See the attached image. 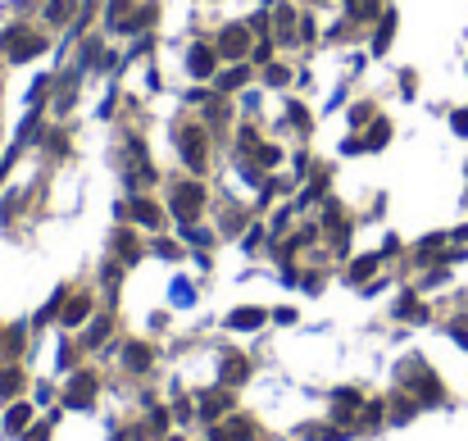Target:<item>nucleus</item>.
I'll return each mask as SVG.
<instances>
[{
  "label": "nucleus",
  "mask_w": 468,
  "mask_h": 441,
  "mask_svg": "<svg viewBox=\"0 0 468 441\" xmlns=\"http://www.w3.org/2000/svg\"><path fill=\"white\" fill-rule=\"evenodd\" d=\"M118 173H123V182H128L132 191H146V187H155V164H151V151L132 137L128 146L118 151Z\"/></svg>",
  "instance_id": "nucleus-1"
},
{
  "label": "nucleus",
  "mask_w": 468,
  "mask_h": 441,
  "mask_svg": "<svg viewBox=\"0 0 468 441\" xmlns=\"http://www.w3.org/2000/svg\"><path fill=\"white\" fill-rule=\"evenodd\" d=\"M0 46H5V59H9V64H28V59H36V55L46 51V41H41L32 28H9V32H0Z\"/></svg>",
  "instance_id": "nucleus-2"
},
{
  "label": "nucleus",
  "mask_w": 468,
  "mask_h": 441,
  "mask_svg": "<svg viewBox=\"0 0 468 441\" xmlns=\"http://www.w3.org/2000/svg\"><path fill=\"white\" fill-rule=\"evenodd\" d=\"M178 155H182V164L191 168V173H205L209 168V155H205V128L200 123H187L178 132Z\"/></svg>",
  "instance_id": "nucleus-3"
},
{
  "label": "nucleus",
  "mask_w": 468,
  "mask_h": 441,
  "mask_svg": "<svg viewBox=\"0 0 468 441\" xmlns=\"http://www.w3.org/2000/svg\"><path fill=\"white\" fill-rule=\"evenodd\" d=\"M205 210V187L200 182H182V187H173V214L178 223H195V214Z\"/></svg>",
  "instance_id": "nucleus-4"
},
{
  "label": "nucleus",
  "mask_w": 468,
  "mask_h": 441,
  "mask_svg": "<svg viewBox=\"0 0 468 441\" xmlns=\"http://www.w3.org/2000/svg\"><path fill=\"white\" fill-rule=\"evenodd\" d=\"M118 214H128V218H132V223H137V228H151V232H159V228H164V214H159V205H155V201H146L141 191L132 196V201L123 205Z\"/></svg>",
  "instance_id": "nucleus-5"
},
{
  "label": "nucleus",
  "mask_w": 468,
  "mask_h": 441,
  "mask_svg": "<svg viewBox=\"0 0 468 441\" xmlns=\"http://www.w3.org/2000/svg\"><path fill=\"white\" fill-rule=\"evenodd\" d=\"M245 51H250V28H245V23H228V28L218 32V55H223V59H241Z\"/></svg>",
  "instance_id": "nucleus-6"
},
{
  "label": "nucleus",
  "mask_w": 468,
  "mask_h": 441,
  "mask_svg": "<svg viewBox=\"0 0 468 441\" xmlns=\"http://www.w3.org/2000/svg\"><path fill=\"white\" fill-rule=\"evenodd\" d=\"M323 232H327V241H337V250H346L350 223L341 218V205H332V201H327V210H323Z\"/></svg>",
  "instance_id": "nucleus-7"
},
{
  "label": "nucleus",
  "mask_w": 468,
  "mask_h": 441,
  "mask_svg": "<svg viewBox=\"0 0 468 441\" xmlns=\"http://www.w3.org/2000/svg\"><path fill=\"white\" fill-rule=\"evenodd\" d=\"M91 396H96V377L91 373H82V377H73V382H68V391H64V405H73V410H87L91 405Z\"/></svg>",
  "instance_id": "nucleus-8"
},
{
  "label": "nucleus",
  "mask_w": 468,
  "mask_h": 441,
  "mask_svg": "<svg viewBox=\"0 0 468 441\" xmlns=\"http://www.w3.org/2000/svg\"><path fill=\"white\" fill-rule=\"evenodd\" d=\"M187 69H191V78H214V51H209V46H191Z\"/></svg>",
  "instance_id": "nucleus-9"
},
{
  "label": "nucleus",
  "mask_w": 468,
  "mask_h": 441,
  "mask_svg": "<svg viewBox=\"0 0 468 441\" xmlns=\"http://www.w3.org/2000/svg\"><path fill=\"white\" fill-rule=\"evenodd\" d=\"M78 78H82L78 69H73V73H59V96H55V114H68V109H73V96H78Z\"/></svg>",
  "instance_id": "nucleus-10"
},
{
  "label": "nucleus",
  "mask_w": 468,
  "mask_h": 441,
  "mask_svg": "<svg viewBox=\"0 0 468 441\" xmlns=\"http://www.w3.org/2000/svg\"><path fill=\"white\" fill-rule=\"evenodd\" d=\"M123 364H128L132 373H146V369H151V364H155V350L146 346V341H132V346L123 350Z\"/></svg>",
  "instance_id": "nucleus-11"
},
{
  "label": "nucleus",
  "mask_w": 468,
  "mask_h": 441,
  "mask_svg": "<svg viewBox=\"0 0 468 441\" xmlns=\"http://www.w3.org/2000/svg\"><path fill=\"white\" fill-rule=\"evenodd\" d=\"M82 9V0H51L46 5V23H55V28H64V23H73V14Z\"/></svg>",
  "instance_id": "nucleus-12"
},
{
  "label": "nucleus",
  "mask_w": 468,
  "mask_h": 441,
  "mask_svg": "<svg viewBox=\"0 0 468 441\" xmlns=\"http://www.w3.org/2000/svg\"><path fill=\"white\" fill-rule=\"evenodd\" d=\"M114 250L123 255V264H137L141 260V241L132 237L128 228H114Z\"/></svg>",
  "instance_id": "nucleus-13"
},
{
  "label": "nucleus",
  "mask_w": 468,
  "mask_h": 441,
  "mask_svg": "<svg viewBox=\"0 0 468 441\" xmlns=\"http://www.w3.org/2000/svg\"><path fill=\"white\" fill-rule=\"evenodd\" d=\"M87 314H91V300H87V296H68V300H64V314H59V323H64V328H78Z\"/></svg>",
  "instance_id": "nucleus-14"
},
{
  "label": "nucleus",
  "mask_w": 468,
  "mask_h": 441,
  "mask_svg": "<svg viewBox=\"0 0 468 441\" xmlns=\"http://www.w3.org/2000/svg\"><path fill=\"white\" fill-rule=\"evenodd\" d=\"M391 32H396V9H387V14L377 19V32H373V55H387Z\"/></svg>",
  "instance_id": "nucleus-15"
},
{
  "label": "nucleus",
  "mask_w": 468,
  "mask_h": 441,
  "mask_svg": "<svg viewBox=\"0 0 468 441\" xmlns=\"http://www.w3.org/2000/svg\"><path fill=\"white\" fill-rule=\"evenodd\" d=\"M264 310H255V305H245V310H232L228 314V328H237V333H245V328H260L264 323Z\"/></svg>",
  "instance_id": "nucleus-16"
},
{
  "label": "nucleus",
  "mask_w": 468,
  "mask_h": 441,
  "mask_svg": "<svg viewBox=\"0 0 468 441\" xmlns=\"http://www.w3.org/2000/svg\"><path fill=\"white\" fill-rule=\"evenodd\" d=\"M273 28H278V41H282V46H295V9H291V5L278 9Z\"/></svg>",
  "instance_id": "nucleus-17"
},
{
  "label": "nucleus",
  "mask_w": 468,
  "mask_h": 441,
  "mask_svg": "<svg viewBox=\"0 0 468 441\" xmlns=\"http://www.w3.org/2000/svg\"><path fill=\"white\" fill-rule=\"evenodd\" d=\"M232 410V396H228V391H209V396L200 400V414H205V419H218V414H228Z\"/></svg>",
  "instance_id": "nucleus-18"
},
{
  "label": "nucleus",
  "mask_w": 468,
  "mask_h": 441,
  "mask_svg": "<svg viewBox=\"0 0 468 441\" xmlns=\"http://www.w3.org/2000/svg\"><path fill=\"white\" fill-rule=\"evenodd\" d=\"M245 82H250V69H245V64H232V69H223V78H218V91H241Z\"/></svg>",
  "instance_id": "nucleus-19"
},
{
  "label": "nucleus",
  "mask_w": 468,
  "mask_h": 441,
  "mask_svg": "<svg viewBox=\"0 0 468 441\" xmlns=\"http://www.w3.org/2000/svg\"><path fill=\"white\" fill-rule=\"evenodd\" d=\"M355 410H360V391H337V400H332V419H350Z\"/></svg>",
  "instance_id": "nucleus-20"
},
{
  "label": "nucleus",
  "mask_w": 468,
  "mask_h": 441,
  "mask_svg": "<svg viewBox=\"0 0 468 441\" xmlns=\"http://www.w3.org/2000/svg\"><path fill=\"white\" fill-rule=\"evenodd\" d=\"M387 141H391V123H387V118H377V123H373V132L364 137V151H382Z\"/></svg>",
  "instance_id": "nucleus-21"
},
{
  "label": "nucleus",
  "mask_w": 468,
  "mask_h": 441,
  "mask_svg": "<svg viewBox=\"0 0 468 441\" xmlns=\"http://www.w3.org/2000/svg\"><path fill=\"white\" fill-rule=\"evenodd\" d=\"M151 19H155V5H141L137 14H128V19L118 23V32H141V28H146V23H151Z\"/></svg>",
  "instance_id": "nucleus-22"
},
{
  "label": "nucleus",
  "mask_w": 468,
  "mask_h": 441,
  "mask_svg": "<svg viewBox=\"0 0 468 441\" xmlns=\"http://www.w3.org/2000/svg\"><path fill=\"white\" fill-rule=\"evenodd\" d=\"M373 273H377V255H364V260L350 264V283H364V278H373Z\"/></svg>",
  "instance_id": "nucleus-23"
},
{
  "label": "nucleus",
  "mask_w": 468,
  "mask_h": 441,
  "mask_svg": "<svg viewBox=\"0 0 468 441\" xmlns=\"http://www.w3.org/2000/svg\"><path fill=\"white\" fill-rule=\"evenodd\" d=\"M327 191V168H314V178H310V187H305V196H300V205L305 201H318V196Z\"/></svg>",
  "instance_id": "nucleus-24"
},
{
  "label": "nucleus",
  "mask_w": 468,
  "mask_h": 441,
  "mask_svg": "<svg viewBox=\"0 0 468 441\" xmlns=\"http://www.w3.org/2000/svg\"><path fill=\"white\" fill-rule=\"evenodd\" d=\"M245 373H250V369H245L241 355H228V360H223V377H228V382H245Z\"/></svg>",
  "instance_id": "nucleus-25"
},
{
  "label": "nucleus",
  "mask_w": 468,
  "mask_h": 441,
  "mask_svg": "<svg viewBox=\"0 0 468 441\" xmlns=\"http://www.w3.org/2000/svg\"><path fill=\"white\" fill-rule=\"evenodd\" d=\"M28 419H32V410L28 405H14V410L5 414V427H9V432H19V427H28Z\"/></svg>",
  "instance_id": "nucleus-26"
},
{
  "label": "nucleus",
  "mask_w": 468,
  "mask_h": 441,
  "mask_svg": "<svg viewBox=\"0 0 468 441\" xmlns=\"http://www.w3.org/2000/svg\"><path fill=\"white\" fill-rule=\"evenodd\" d=\"M105 333H109V318H96V323L87 328V337H82V341H87V346H101V341H105Z\"/></svg>",
  "instance_id": "nucleus-27"
},
{
  "label": "nucleus",
  "mask_w": 468,
  "mask_h": 441,
  "mask_svg": "<svg viewBox=\"0 0 468 441\" xmlns=\"http://www.w3.org/2000/svg\"><path fill=\"white\" fill-rule=\"evenodd\" d=\"M128 5H132V0H109V9H105V19H109V23H114V28H118V23H123V19H128Z\"/></svg>",
  "instance_id": "nucleus-28"
},
{
  "label": "nucleus",
  "mask_w": 468,
  "mask_h": 441,
  "mask_svg": "<svg viewBox=\"0 0 468 441\" xmlns=\"http://www.w3.org/2000/svg\"><path fill=\"white\" fill-rule=\"evenodd\" d=\"M255 155H260V164H264V168H278V164H282V151H278V146H260Z\"/></svg>",
  "instance_id": "nucleus-29"
},
{
  "label": "nucleus",
  "mask_w": 468,
  "mask_h": 441,
  "mask_svg": "<svg viewBox=\"0 0 468 441\" xmlns=\"http://www.w3.org/2000/svg\"><path fill=\"white\" fill-rule=\"evenodd\" d=\"M228 437H232V441H250V437H255V423H245V419H237V423H232V427H228Z\"/></svg>",
  "instance_id": "nucleus-30"
},
{
  "label": "nucleus",
  "mask_w": 468,
  "mask_h": 441,
  "mask_svg": "<svg viewBox=\"0 0 468 441\" xmlns=\"http://www.w3.org/2000/svg\"><path fill=\"white\" fill-rule=\"evenodd\" d=\"M287 114H291V128H300V132H310V109H305V105H291V109H287Z\"/></svg>",
  "instance_id": "nucleus-31"
},
{
  "label": "nucleus",
  "mask_w": 468,
  "mask_h": 441,
  "mask_svg": "<svg viewBox=\"0 0 468 441\" xmlns=\"http://www.w3.org/2000/svg\"><path fill=\"white\" fill-rule=\"evenodd\" d=\"M182 237H187V241H195V246H209V241H214L205 228H191V223H182Z\"/></svg>",
  "instance_id": "nucleus-32"
},
{
  "label": "nucleus",
  "mask_w": 468,
  "mask_h": 441,
  "mask_svg": "<svg viewBox=\"0 0 468 441\" xmlns=\"http://www.w3.org/2000/svg\"><path fill=\"white\" fill-rule=\"evenodd\" d=\"M305 437H310V441H341L337 427H305Z\"/></svg>",
  "instance_id": "nucleus-33"
},
{
  "label": "nucleus",
  "mask_w": 468,
  "mask_h": 441,
  "mask_svg": "<svg viewBox=\"0 0 468 441\" xmlns=\"http://www.w3.org/2000/svg\"><path fill=\"white\" fill-rule=\"evenodd\" d=\"M19 387H23V373H5V377H0V396H14Z\"/></svg>",
  "instance_id": "nucleus-34"
},
{
  "label": "nucleus",
  "mask_w": 468,
  "mask_h": 441,
  "mask_svg": "<svg viewBox=\"0 0 468 441\" xmlns=\"http://www.w3.org/2000/svg\"><path fill=\"white\" fill-rule=\"evenodd\" d=\"M264 69H268V82H273V87H287V82H291V73L282 64H264Z\"/></svg>",
  "instance_id": "nucleus-35"
},
{
  "label": "nucleus",
  "mask_w": 468,
  "mask_h": 441,
  "mask_svg": "<svg viewBox=\"0 0 468 441\" xmlns=\"http://www.w3.org/2000/svg\"><path fill=\"white\" fill-rule=\"evenodd\" d=\"M191 300H195L191 283H173V305H191Z\"/></svg>",
  "instance_id": "nucleus-36"
},
{
  "label": "nucleus",
  "mask_w": 468,
  "mask_h": 441,
  "mask_svg": "<svg viewBox=\"0 0 468 441\" xmlns=\"http://www.w3.org/2000/svg\"><path fill=\"white\" fill-rule=\"evenodd\" d=\"M255 64H273V46H268V36H260V46H255Z\"/></svg>",
  "instance_id": "nucleus-37"
},
{
  "label": "nucleus",
  "mask_w": 468,
  "mask_h": 441,
  "mask_svg": "<svg viewBox=\"0 0 468 441\" xmlns=\"http://www.w3.org/2000/svg\"><path fill=\"white\" fill-rule=\"evenodd\" d=\"M373 114H377L373 105H355V109H350V123L360 128V123H368V118H373Z\"/></svg>",
  "instance_id": "nucleus-38"
},
{
  "label": "nucleus",
  "mask_w": 468,
  "mask_h": 441,
  "mask_svg": "<svg viewBox=\"0 0 468 441\" xmlns=\"http://www.w3.org/2000/svg\"><path fill=\"white\" fill-rule=\"evenodd\" d=\"M454 132H459V137H468V109H459V114H454Z\"/></svg>",
  "instance_id": "nucleus-39"
},
{
  "label": "nucleus",
  "mask_w": 468,
  "mask_h": 441,
  "mask_svg": "<svg viewBox=\"0 0 468 441\" xmlns=\"http://www.w3.org/2000/svg\"><path fill=\"white\" fill-rule=\"evenodd\" d=\"M28 441H46V423H41V427H32V432H28Z\"/></svg>",
  "instance_id": "nucleus-40"
},
{
  "label": "nucleus",
  "mask_w": 468,
  "mask_h": 441,
  "mask_svg": "<svg viewBox=\"0 0 468 441\" xmlns=\"http://www.w3.org/2000/svg\"><path fill=\"white\" fill-rule=\"evenodd\" d=\"M454 341H459V346L468 350V333H464V328H454Z\"/></svg>",
  "instance_id": "nucleus-41"
}]
</instances>
